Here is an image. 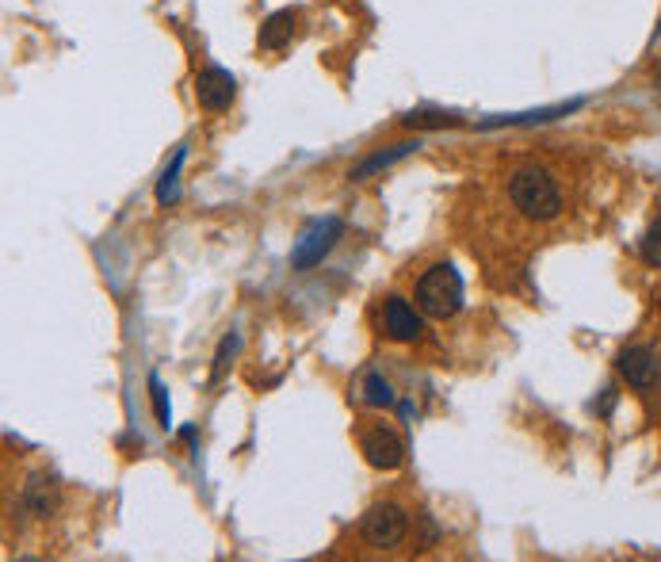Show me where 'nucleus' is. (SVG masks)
<instances>
[{
  "instance_id": "obj_4",
  "label": "nucleus",
  "mask_w": 661,
  "mask_h": 562,
  "mask_svg": "<svg viewBox=\"0 0 661 562\" xmlns=\"http://www.w3.org/2000/svg\"><path fill=\"white\" fill-rule=\"evenodd\" d=\"M363 455H367V463L375 467V471H398L402 467V459H406V444L398 440L394 429H386V425H375V429H367L360 440Z\"/></svg>"
},
{
  "instance_id": "obj_1",
  "label": "nucleus",
  "mask_w": 661,
  "mask_h": 562,
  "mask_svg": "<svg viewBox=\"0 0 661 562\" xmlns=\"http://www.w3.org/2000/svg\"><path fill=\"white\" fill-rule=\"evenodd\" d=\"M505 192H509L512 207L528 222H555L562 215V195H558V184L547 169H535V165L512 169Z\"/></svg>"
},
{
  "instance_id": "obj_6",
  "label": "nucleus",
  "mask_w": 661,
  "mask_h": 562,
  "mask_svg": "<svg viewBox=\"0 0 661 562\" xmlns=\"http://www.w3.org/2000/svg\"><path fill=\"white\" fill-rule=\"evenodd\" d=\"M619 375L639 390H650L661 379V356L650 345H631L619 356Z\"/></svg>"
},
{
  "instance_id": "obj_8",
  "label": "nucleus",
  "mask_w": 661,
  "mask_h": 562,
  "mask_svg": "<svg viewBox=\"0 0 661 562\" xmlns=\"http://www.w3.org/2000/svg\"><path fill=\"white\" fill-rule=\"evenodd\" d=\"M383 333L390 341H417L421 333H425V325H421V314L413 310V306L402 299V295H390L383 303Z\"/></svg>"
},
{
  "instance_id": "obj_7",
  "label": "nucleus",
  "mask_w": 661,
  "mask_h": 562,
  "mask_svg": "<svg viewBox=\"0 0 661 562\" xmlns=\"http://www.w3.org/2000/svg\"><path fill=\"white\" fill-rule=\"evenodd\" d=\"M234 77L222 69V65H207L199 77H195V100L199 108L207 111H226L234 104Z\"/></svg>"
},
{
  "instance_id": "obj_2",
  "label": "nucleus",
  "mask_w": 661,
  "mask_h": 562,
  "mask_svg": "<svg viewBox=\"0 0 661 562\" xmlns=\"http://www.w3.org/2000/svg\"><path fill=\"white\" fill-rule=\"evenodd\" d=\"M417 310L428 318H455L463 310V280L451 264H432L417 280Z\"/></svg>"
},
{
  "instance_id": "obj_16",
  "label": "nucleus",
  "mask_w": 661,
  "mask_h": 562,
  "mask_svg": "<svg viewBox=\"0 0 661 562\" xmlns=\"http://www.w3.org/2000/svg\"><path fill=\"white\" fill-rule=\"evenodd\" d=\"M234 348H237V337H226V341H222V352H218V364H214V379H218V375L226 371V360H230V352H234Z\"/></svg>"
},
{
  "instance_id": "obj_3",
  "label": "nucleus",
  "mask_w": 661,
  "mask_h": 562,
  "mask_svg": "<svg viewBox=\"0 0 661 562\" xmlns=\"http://www.w3.org/2000/svg\"><path fill=\"white\" fill-rule=\"evenodd\" d=\"M360 536L371 547H398V543H406L409 536V517L402 505H394V501H383V505H375V509H367V517L360 520Z\"/></svg>"
},
{
  "instance_id": "obj_13",
  "label": "nucleus",
  "mask_w": 661,
  "mask_h": 562,
  "mask_svg": "<svg viewBox=\"0 0 661 562\" xmlns=\"http://www.w3.org/2000/svg\"><path fill=\"white\" fill-rule=\"evenodd\" d=\"M180 165H184V150L176 153V161L169 165V173L161 176V188H157V199L161 203H176L180 199V188H176V176H180Z\"/></svg>"
},
{
  "instance_id": "obj_12",
  "label": "nucleus",
  "mask_w": 661,
  "mask_h": 562,
  "mask_svg": "<svg viewBox=\"0 0 661 562\" xmlns=\"http://www.w3.org/2000/svg\"><path fill=\"white\" fill-rule=\"evenodd\" d=\"M363 398H367V406H394V390H390V383H386L383 375H367Z\"/></svg>"
},
{
  "instance_id": "obj_10",
  "label": "nucleus",
  "mask_w": 661,
  "mask_h": 562,
  "mask_svg": "<svg viewBox=\"0 0 661 562\" xmlns=\"http://www.w3.org/2000/svg\"><path fill=\"white\" fill-rule=\"evenodd\" d=\"M417 150V142H402V146H390L386 153H375V157H367L360 169L352 173V180H363V176L379 173V169H386V165H394V161H402V157H409V153Z\"/></svg>"
},
{
  "instance_id": "obj_5",
  "label": "nucleus",
  "mask_w": 661,
  "mask_h": 562,
  "mask_svg": "<svg viewBox=\"0 0 661 562\" xmlns=\"http://www.w3.org/2000/svg\"><path fill=\"white\" fill-rule=\"evenodd\" d=\"M341 222L337 218H325V222H314L306 234H302V241L295 245V257H291V264L299 268V272H306V268H314V264H321V257L333 249V241L341 238Z\"/></svg>"
},
{
  "instance_id": "obj_11",
  "label": "nucleus",
  "mask_w": 661,
  "mask_h": 562,
  "mask_svg": "<svg viewBox=\"0 0 661 562\" xmlns=\"http://www.w3.org/2000/svg\"><path fill=\"white\" fill-rule=\"evenodd\" d=\"M23 501H27V509H31L35 517H46V509L54 505V486L43 482V478H35V482L23 490Z\"/></svg>"
},
{
  "instance_id": "obj_14",
  "label": "nucleus",
  "mask_w": 661,
  "mask_h": 562,
  "mask_svg": "<svg viewBox=\"0 0 661 562\" xmlns=\"http://www.w3.org/2000/svg\"><path fill=\"white\" fill-rule=\"evenodd\" d=\"M639 249H642V260H646L650 268H661V218L646 230V238L639 241Z\"/></svg>"
},
{
  "instance_id": "obj_9",
  "label": "nucleus",
  "mask_w": 661,
  "mask_h": 562,
  "mask_svg": "<svg viewBox=\"0 0 661 562\" xmlns=\"http://www.w3.org/2000/svg\"><path fill=\"white\" fill-rule=\"evenodd\" d=\"M291 35H295V12L291 8H279V12H272L268 20L260 23L256 43H260V50H283V46L291 43Z\"/></svg>"
},
{
  "instance_id": "obj_15",
  "label": "nucleus",
  "mask_w": 661,
  "mask_h": 562,
  "mask_svg": "<svg viewBox=\"0 0 661 562\" xmlns=\"http://www.w3.org/2000/svg\"><path fill=\"white\" fill-rule=\"evenodd\" d=\"M150 390H153V410H157V421L169 429V402H165V387L157 383V375L150 379Z\"/></svg>"
}]
</instances>
